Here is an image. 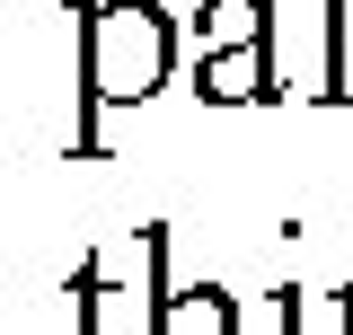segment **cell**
<instances>
[{
    "mask_svg": "<svg viewBox=\"0 0 353 335\" xmlns=\"http://www.w3.org/2000/svg\"><path fill=\"white\" fill-rule=\"evenodd\" d=\"M168 71V18L150 0H115L97 18V97H141Z\"/></svg>",
    "mask_w": 353,
    "mask_h": 335,
    "instance_id": "6da1fadb",
    "label": "cell"
},
{
    "mask_svg": "<svg viewBox=\"0 0 353 335\" xmlns=\"http://www.w3.org/2000/svg\"><path fill=\"white\" fill-rule=\"evenodd\" d=\"M203 97H274V36L203 53Z\"/></svg>",
    "mask_w": 353,
    "mask_h": 335,
    "instance_id": "7a4b0ae2",
    "label": "cell"
},
{
    "mask_svg": "<svg viewBox=\"0 0 353 335\" xmlns=\"http://www.w3.org/2000/svg\"><path fill=\"white\" fill-rule=\"evenodd\" d=\"M327 97H353V0H327Z\"/></svg>",
    "mask_w": 353,
    "mask_h": 335,
    "instance_id": "3957f363",
    "label": "cell"
},
{
    "mask_svg": "<svg viewBox=\"0 0 353 335\" xmlns=\"http://www.w3.org/2000/svg\"><path fill=\"white\" fill-rule=\"evenodd\" d=\"M168 335H230V309H221V292H185V309L168 318Z\"/></svg>",
    "mask_w": 353,
    "mask_h": 335,
    "instance_id": "277c9868",
    "label": "cell"
}]
</instances>
